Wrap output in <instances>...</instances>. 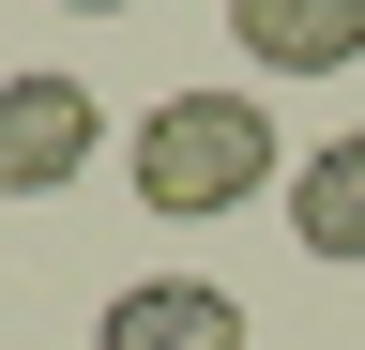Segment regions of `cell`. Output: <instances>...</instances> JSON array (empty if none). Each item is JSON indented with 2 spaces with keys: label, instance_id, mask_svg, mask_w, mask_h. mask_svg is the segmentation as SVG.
Segmentation results:
<instances>
[{
  "label": "cell",
  "instance_id": "cell-2",
  "mask_svg": "<svg viewBox=\"0 0 365 350\" xmlns=\"http://www.w3.org/2000/svg\"><path fill=\"white\" fill-rule=\"evenodd\" d=\"M91 153H107V107L76 76H0V198H61Z\"/></svg>",
  "mask_w": 365,
  "mask_h": 350
},
{
  "label": "cell",
  "instance_id": "cell-5",
  "mask_svg": "<svg viewBox=\"0 0 365 350\" xmlns=\"http://www.w3.org/2000/svg\"><path fill=\"white\" fill-rule=\"evenodd\" d=\"M289 244L335 259V274H365V122H350V138H319V153L289 168Z\"/></svg>",
  "mask_w": 365,
  "mask_h": 350
},
{
  "label": "cell",
  "instance_id": "cell-6",
  "mask_svg": "<svg viewBox=\"0 0 365 350\" xmlns=\"http://www.w3.org/2000/svg\"><path fill=\"white\" fill-rule=\"evenodd\" d=\"M61 16H122V0H61Z\"/></svg>",
  "mask_w": 365,
  "mask_h": 350
},
{
  "label": "cell",
  "instance_id": "cell-1",
  "mask_svg": "<svg viewBox=\"0 0 365 350\" xmlns=\"http://www.w3.org/2000/svg\"><path fill=\"white\" fill-rule=\"evenodd\" d=\"M137 213H168V229H213V213H244L274 183V107L259 92H168L137 122Z\"/></svg>",
  "mask_w": 365,
  "mask_h": 350
},
{
  "label": "cell",
  "instance_id": "cell-3",
  "mask_svg": "<svg viewBox=\"0 0 365 350\" xmlns=\"http://www.w3.org/2000/svg\"><path fill=\"white\" fill-rule=\"evenodd\" d=\"M91 350H244V304L213 274H137L107 320H91Z\"/></svg>",
  "mask_w": 365,
  "mask_h": 350
},
{
  "label": "cell",
  "instance_id": "cell-4",
  "mask_svg": "<svg viewBox=\"0 0 365 350\" xmlns=\"http://www.w3.org/2000/svg\"><path fill=\"white\" fill-rule=\"evenodd\" d=\"M259 76H350L365 61V0H228Z\"/></svg>",
  "mask_w": 365,
  "mask_h": 350
}]
</instances>
